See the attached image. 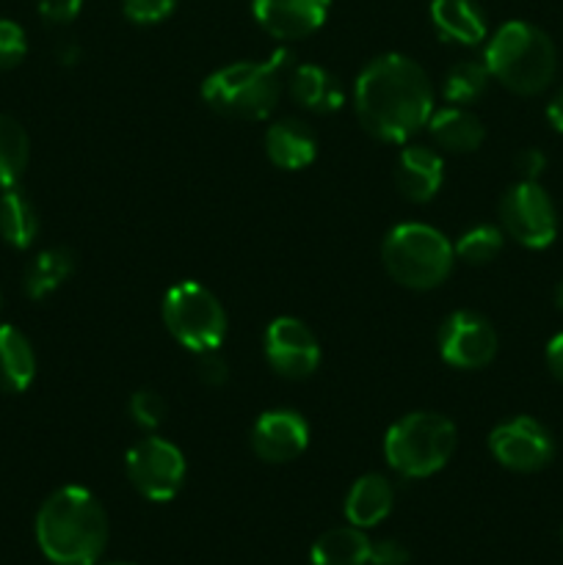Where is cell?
Segmentation results:
<instances>
[{
  "label": "cell",
  "instance_id": "cell-31",
  "mask_svg": "<svg viewBox=\"0 0 563 565\" xmlns=\"http://www.w3.org/2000/svg\"><path fill=\"white\" fill-rule=\"evenodd\" d=\"M83 9V0H39V14L50 25H66Z\"/></svg>",
  "mask_w": 563,
  "mask_h": 565
},
{
  "label": "cell",
  "instance_id": "cell-39",
  "mask_svg": "<svg viewBox=\"0 0 563 565\" xmlns=\"http://www.w3.org/2000/svg\"><path fill=\"white\" fill-rule=\"evenodd\" d=\"M110 565H130V563H110Z\"/></svg>",
  "mask_w": 563,
  "mask_h": 565
},
{
  "label": "cell",
  "instance_id": "cell-4",
  "mask_svg": "<svg viewBox=\"0 0 563 565\" xmlns=\"http://www.w3.org/2000/svg\"><path fill=\"white\" fill-rule=\"evenodd\" d=\"M287 64L290 50H276L268 61H237L221 66L204 77L202 99L226 119H268L282 97L279 72Z\"/></svg>",
  "mask_w": 563,
  "mask_h": 565
},
{
  "label": "cell",
  "instance_id": "cell-29",
  "mask_svg": "<svg viewBox=\"0 0 563 565\" xmlns=\"http://www.w3.org/2000/svg\"><path fill=\"white\" fill-rule=\"evenodd\" d=\"M28 53V39L14 20H0V70H14Z\"/></svg>",
  "mask_w": 563,
  "mask_h": 565
},
{
  "label": "cell",
  "instance_id": "cell-25",
  "mask_svg": "<svg viewBox=\"0 0 563 565\" xmlns=\"http://www.w3.org/2000/svg\"><path fill=\"white\" fill-rule=\"evenodd\" d=\"M31 158V141L25 127L0 114V191L14 188Z\"/></svg>",
  "mask_w": 563,
  "mask_h": 565
},
{
  "label": "cell",
  "instance_id": "cell-12",
  "mask_svg": "<svg viewBox=\"0 0 563 565\" xmlns=\"http://www.w3.org/2000/svg\"><path fill=\"white\" fill-rule=\"evenodd\" d=\"M265 359L282 379L304 381L318 370L320 345L304 320L282 315L265 329Z\"/></svg>",
  "mask_w": 563,
  "mask_h": 565
},
{
  "label": "cell",
  "instance_id": "cell-17",
  "mask_svg": "<svg viewBox=\"0 0 563 565\" xmlns=\"http://www.w3.org/2000/svg\"><path fill=\"white\" fill-rule=\"evenodd\" d=\"M395 505V489L384 475H362L353 480L351 491L346 497V519L348 524L359 530H370L384 522Z\"/></svg>",
  "mask_w": 563,
  "mask_h": 565
},
{
  "label": "cell",
  "instance_id": "cell-7",
  "mask_svg": "<svg viewBox=\"0 0 563 565\" xmlns=\"http://www.w3.org/2000/svg\"><path fill=\"white\" fill-rule=\"evenodd\" d=\"M163 326L185 351H219L226 340V312L210 287L202 281H177L163 296Z\"/></svg>",
  "mask_w": 563,
  "mask_h": 565
},
{
  "label": "cell",
  "instance_id": "cell-34",
  "mask_svg": "<svg viewBox=\"0 0 563 565\" xmlns=\"http://www.w3.org/2000/svg\"><path fill=\"white\" fill-rule=\"evenodd\" d=\"M513 166H517V171H519V177H522V180L539 182V177L544 174V169H546V154L541 152V149L528 147V149H522V152L517 154Z\"/></svg>",
  "mask_w": 563,
  "mask_h": 565
},
{
  "label": "cell",
  "instance_id": "cell-21",
  "mask_svg": "<svg viewBox=\"0 0 563 565\" xmlns=\"http://www.w3.org/2000/svg\"><path fill=\"white\" fill-rule=\"evenodd\" d=\"M36 375V353L17 326L0 323V392H25Z\"/></svg>",
  "mask_w": 563,
  "mask_h": 565
},
{
  "label": "cell",
  "instance_id": "cell-11",
  "mask_svg": "<svg viewBox=\"0 0 563 565\" xmlns=\"http://www.w3.org/2000/svg\"><path fill=\"white\" fill-rule=\"evenodd\" d=\"M489 452L511 472H539L555 456V441L539 419L513 417L491 430Z\"/></svg>",
  "mask_w": 563,
  "mask_h": 565
},
{
  "label": "cell",
  "instance_id": "cell-24",
  "mask_svg": "<svg viewBox=\"0 0 563 565\" xmlns=\"http://www.w3.org/2000/svg\"><path fill=\"white\" fill-rule=\"evenodd\" d=\"M39 235V213L28 193L6 188L0 193V237L14 248H28Z\"/></svg>",
  "mask_w": 563,
  "mask_h": 565
},
{
  "label": "cell",
  "instance_id": "cell-8",
  "mask_svg": "<svg viewBox=\"0 0 563 565\" xmlns=\"http://www.w3.org/2000/svg\"><path fill=\"white\" fill-rule=\"evenodd\" d=\"M132 489L149 502H171L185 483V456L160 436H144L125 456Z\"/></svg>",
  "mask_w": 563,
  "mask_h": 565
},
{
  "label": "cell",
  "instance_id": "cell-1",
  "mask_svg": "<svg viewBox=\"0 0 563 565\" xmlns=\"http://www.w3.org/2000/svg\"><path fill=\"white\" fill-rule=\"evenodd\" d=\"M353 110L364 130L384 143H406L434 114V86L423 66L403 53L370 61L353 83Z\"/></svg>",
  "mask_w": 563,
  "mask_h": 565
},
{
  "label": "cell",
  "instance_id": "cell-40",
  "mask_svg": "<svg viewBox=\"0 0 563 565\" xmlns=\"http://www.w3.org/2000/svg\"><path fill=\"white\" fill-rule=\"evenodd\" d=\"M561 541H563V527H561Z\"/></svg>",
  "mask_w": 563,
  "mask_h": 565
},
{
  "label": "cell",
  "instance_id": "cell-3",
  "mask_svg": "<svg viewBox=\"0 0 563 565\" xmlns=\"http://www.w3.org/2000/svg\"><path fill=\"white\" fill-rule=\"evenodd\" d=\"M484 64L497 83L513 94L533 97L550 88L557 72V50L541 28L511 20L486 42Z\"/></svg>",
  "mask_w": 563,
  "mask_h": 565
},
{
  "label": "cell",
  "instance_id": "cell-9",
  "mask_svg": "<svg viewBox=\"0 0 563 565\" xmlns=\"http://www.w3.org/2000/svg\"><path fill=\"white\" fill-rule=\"evenodd\" d=\"M500 221L508 237L524 248H546L557 237V210L539 182L519 180L500 199Z\"/></svg>",
  "mask_w": 563,
  "mask_h": 565
},
{
  "label": "cell",
  "instance_id": "cell-30",
  "mask_svg": "<svg viewBox=\"0 0 563 565\" xmlns=\"http://www.w3.org/2000/svg\"><path fill=\"white\" fill-rule=\"evenodd\" d=\"M177 0H121V11L136 25H155L174 11Z\"/></svg>",
  "mask_w": 563,
  "mask_h": 565
},
{
  "label": "cell",
  "instance_id": "cell-10",
  "mask_svg": "<svg viewBox=\"0 0 563 565\" xmlns=\"http://www.w3.org/2000/svg\"><path fill=\"white\" fill-rule=\"evenodd\" d=\"M439 356L442 362L456 370H480L495 362L500 337L497 329L478 312L447 315L445 323L439 326Z\"/></svg>",
  "mask_w": 563,
  "mask_h": 565
},
{
  "label": "cell",
  "instance_id": "cell-19",
  "mask_svg": "<svg viewBox=\"0 0 563 565\" xmlns=\"http://www.w3.org/2000/svg\"><path fill=\"white\" fill-rule=\"evenodd\" d=\"M425 127L442 149L458 154L475 152L486 138L484 121L464 105H447V108L434 110Z\"/></svg>",
  "mask_w": 563,
  "mask_h": 565
},
{
  "label": "cell",
  "instance_id": "cell-36",
  "mask_svg": "<svg viewBox=\"0 0 563 565\" xmlns=\"http://www.w3.org/2000/svg\"><path fill=\"white\" fill-rule=\"evenodd\" d=\"M546 119H550V125L555 127L557 132H563V88L550 99V105H546Z\"/></svg>",
  "mask_w": 563,
  "mask_h": 565
},
{
  "label": "cell",
  "instance_id": "cell-28",
  "mask_svg": "<svg viewBox=\"0 0 563 565\" xmlns=\"http://www.w3.org/2000/svg\"><path fill=\"white\" fill-rule=\"evenodd\" d=\"M127 408H130L132 423H136L138 428H144V430L160 428V425L166 423V412H169V406H166L163 395H158V392H155V390L132 392V397H130V403H127Z\"/></svg>",
  "mask_w": 563,
  "mask_h": 565
},
{
  "label": "cell",
  "instance_id": "cell-33",
  "mask_svg": "<svg viewBox=\"0 0 563 565\" xmlns=\"http://www.w3.org/2000/svg\"><path fill=\"white\" fill-rule=\"evenodd\" d=\"M199 379L208 386H224L230 379V367H226L224 356L219 351L199 353Z\"/></svg>",
  "mask_w": 563,
  "mask_h": 565
},
{
  "label": "cell",
  "instance_id": "cell-22",
  "mask_svg": "<svg viewBox=\"0 0 563 565\" xmlns=\"http://www.w3.org/2000/svg\"><path fill=\"white\" fill-rule=\"evenodd\" d=\"M370 544L373 541L364 535V530L346 524V527L326 530L309 550L312 565H368Z\"/></svg>",
  "mask_w": 563,
  "mask_h": 565
},
{
  "label": "cell",
  "instance_id": "cell-37",
  "mask_svg": "<svg viewBox=\"0 0 563 565\" xmlns=\"http://www.w3.org/2000/svg\"><path fill=\"white\" fill-rule=\"evenodd\" d=\"M59 58L64 61V64H75V61L81 58V50H77L75 44H72V47H64V50H61V53H59Z\"/></svg>",
  "mask_w": 563,
  "mask_h": 565
},
{
  "label": "cell",
  "instance_id": "cell-27",
  "mask_svg": "<svg viewBox=\"0 0 563 565\" xmlns=\"http://www.w3.org/2000/svg\"><path fill=\"white\" fill-rule=\"evenodd\" d=\"M502 241H506L502 230H497L491 224H480L464 232L453 248H456V259H461V263L486 265L502 252Z\"/></svg>",
  "mask_w": 563,
  "mask_h": 565
},
{
  "label": "cell",
  "instance_id": "cell-38",
  "mask_svg": "<svg viewBox=\"0 0 563 565\" xmlns=\"http://www.w3.org/2000/svg\"><path fill=\"white\" fill-rule=\"evenodd\" d=\"M555 307L563 312V279H561V285L555 287Z\"/></svg>",
  "mask_w": 563,
  "mask_h": 565
},
{
  "label": "cell",
  "instance_id": "cell-23",
  "mask_svg": "<svg viewBox=\"0 0 563 565\" xmlns=\"http://www.w3.org/2000/svg\"><path fill=\"white\" fill-rule=\"evenodd\" d=\"M75 274V254L70 248H44L31 259L25 270V296L33 301L53 296Z\"/></svg>",
  "mask_w": 563,
  "mask_h": 565
},
{
  "label": "cell",
  "instance_id": "cell-41",
  "mask_svg": "<svg viewBox=\"0 0 563 565\" xmlns=\"http://www.w3.org/2000/svg\"><path fill=\"white\" fill-rule=\"evenodd\" d=\"M0 303H3V296H0Z\"/></svg>",
  "mask_w": 563,
  "mask_h": 565
},
{
  "label": "cell",
  "instance_id": "cell-26",
  "mask_svg": "<svg viewBox=\"0 0 563 565\" xmlns=\"http://www.w3.org/2000/svg\"><path fill=\"white\" fill-rule=\"evenodd\" d=\"M489 70H486L484 61H461V64L453 66L445 75L442 83V94L450 105H469L478 97H484L486 88H489Z\"/></svg>",
  "mask_w": 563,
  "mask_h": 565
},
{
  "label": "cell",
  "instance_id": "cell-35",
  "mask_svg": "<svg viewBox=\"0 0 563 565\" xmlns=\"http://www.w3.org/2000/svg\"><path fill=\"white\" fill-rule=\"evenodd\" d=\"M546 367L563 384V331L546 342Z\"/></svg>",
  "mask_w": 563,
  "mask_h": 565
},
{
  "label": "cell",
  "instance_id": "cell-32",
  "mask_svg": "<svg viewBox=\"0 0 563 565\" xmlns=\"http://www.w3.org/2000/svg\"><path fill=\"white\" fill-rule=\"evenodd\" d=\"M408 550L395 539H381L370 544V565H406Z\"/></svg>",
  "mask_w": 563,
  "mask_h": 565
},
{
  "label": "cell",
  "instance_id": "cell-6",
  "mask_svg": "<svg viewBox=\"0 0 563 565\" xmlns=\"http://www.w3.org/2000/svg\"><path fill=\"white\" fill-rule=\"evenodd\" d=\"M458 445L453 419L434 412H414L390 425L384 436V458L395 475L423 480L447 467Z\"/></svg>",
  "mask_w": 563,
  "mask_h": 565
},
{
  "label": "cell",
  "instance_id": "cell-13",
  "mask_svg": "<svg viewBox=\"0 0 563 565\" xmlns=\"http://www.w3.org/2000/svg\"><path fill=\"white\" fill-rule=\"evenodd\" d=\"M309 447V425L293 408H270L252 428V450L265 463H290Z\"/></svg>",
  "mask_w": 563,
  "mask_h": 565
},
{
  "label": "cell",
  "instance_id": "cell-5",
  "mask_svg": "<svg viewBox=\"0 0 563 565\" xmlns=\"http://www.w3.org/2000/svg\"><path fill=\"white\" fill-rule=\"evenodd\" d=\"M381 263L397 285L423 292L445 285L456 265V248L436 226L406 221L386 232Z\"/></svg>",
  "mask_w": 563,
  "mask_h": 565
},
{
  "label": "cell",
  "instance_id": "cell-20",
  "mask_svg": "<svg viewBox=\"0 0 563 565\" xmlns=\"http://www.w3.org/2000/svg\"><path fill=\"white\" fill-rule=\"evenodd\" d=\"M287 86H290V97L312 114H334L346 103L340 81L318 64H298Z\"/></svg>",
  "mask_w": 563,
  "mask_h": 565
},
{
  "label": "cell",
  "instance_id": "cell-18",
  "mask_svg": "<svg viewBox=\"0 0 563 565\" xmlns=\"http://www.w3.org/2000/svg\"><path fill=\"white\" fill-rule=\"evenodd\" d=\"M431 22L445 42L475 47L486 39V17L475 0H431Z\"/></svg>",
  "mask_w": 563,
  "mask_h": 565
},
{
  "label": "cell",
  "instance_id": "cell-2",
  "mask_svg": "<svg viewBox=\"0 0 563 565\" xmlns=\"http://www.w3.org/2000/svg\"><path fill=\"white\" fill-rule=\"evenodd\" d=\"M36 544L55 565H94L108 546V513L83 486H64L36 513Z\"/></svg>",
  "mask_w": 563,
  "mask_h": 565
},
{
  "label": "cell",
  "instance_id": "cell-14",
  "mask_svg": "<svg viewBox=\"0 0 563 565\" xmlns=\"http://www.w3.org/2000/svg\"><path fill=\"white\" fill-rule=\"evenodd\" d=\"M331 0H252V14L257 25L274 39L312 36L326 22Z\"/></svg>",
  "mask_w": 563,
  "mask_h": 565
},
{
  "label": "cell",
  "instance_id": "cell-15",
  "mask_svg": "<svg viewBox=\"0 0 563 565\" xmlns=\"http://www.w3.org/2000/svg\"><path fill=\"white\" fill-rule=\"evenodd\" d=\"M445 182V160L423 143L403 147L395 160V188L406 202L425 204L439 193Z\"/></svg>",
  "mask_w": 563,
  "mask_h": 565
},
{
  "label": "cell",
  "instance_id": "cell-16",
  "mask_svg": "<svg viewBox=\"0 0 563 565\" xmlns=\"http://www.w3.org/2000/svg\"><path fill=\"white\" fill-rule=\"evenodd\" d=\"M265 152L274 166L285 171H301L318 154V138H315L312 127L301 119H287L274 121L265 132Z\"/></svg>",
  "mask_w": 563,
  "mask_h": 565
}]
</instances>
